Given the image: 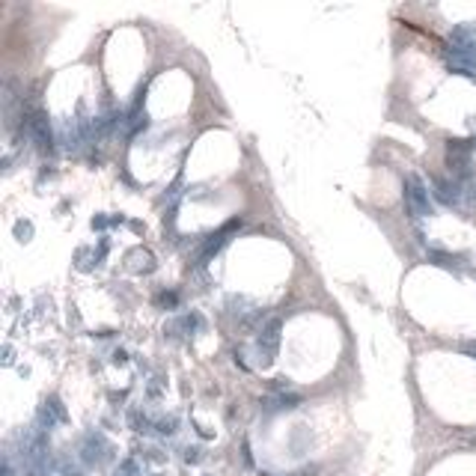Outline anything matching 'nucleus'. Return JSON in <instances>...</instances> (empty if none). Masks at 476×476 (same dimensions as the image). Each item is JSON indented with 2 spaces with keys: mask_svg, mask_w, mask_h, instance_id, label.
Instances as JSON below:
<instances>
[{
  "mask_svg": "<svg viewBox=\"0 0 476 476\" xmlns=\"http://www.w3.org/2000/svg\"><path fill=\"white\" fill-rule=\"evenodd\" d=\"M405 200H408V208H411V214H417V217H426V214H432V205H429V191H426V185L420 182V176H408V182H405Z\"/></svg>",
  "mask_w": 476,
  "mask_h": 476,
  "instance_id": "f257e3e1",
  "label": "nucleus"
},
{
  "mask_svg": "<svg viewBox=\"0 0 476 476\" xmlns=\"http://www.w3.org/2000/svg\"><path fill=\"white\" fill-rule=\"evenodd\" d=\"M277 345H280V319H271L268 328L262 331L259 337V354H262V363H271L274 354H277Z\"/></svg>",
  "mask_w": 476,
  "mask_h": 476,
  "instance_id": "f03ea898",
  "label": "nucleus"
},
{
  "mask_svg": "<svg viewBox=\"0 0 476 476\" xmlns=\"http://www.w3.org/2000/svg\"><path fill=\"white\" fill-rule=\"evenodd\" d=\"M435 194H438V200L444 203V205H459V200H462V185H456V182H444V179H438L435 182Z\"/></svg>",
  "mask_w": 476,
  "mask_h": 476,
  "instance_id": "7ed1b4c3",
  "label": "nucleus"
}]
</instances>
